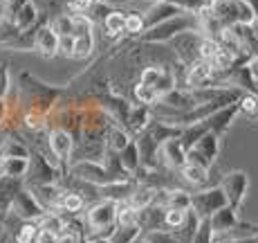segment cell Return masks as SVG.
<instances>
[{
    "label": "cell",
    "instance_id": "cell-32",
    "mask_svg": "<svg viewBox=\"0 0 258 243\" xmlns=\"http://www.w3.org/2000/svg\"><path fill=\"white\" fill-rule=\"evenodd\" d=\"M5 216H7V214H3V212H0V232L5 230Z\"/></svg>",
    "mask_w": 258,
    "mask_h": 243
},
{
    "label": "cell",
    "instance_id": "cell-20",
    "mask_svg": "<svg viewBox=\"0 0 258 243\" xmlns=\"http://www.w3.org/2000/svg\"><path fill=\"white\" fill-rule=\"evenodd\" d=\"M188 212H191V210H166V219H164L166 230H168V232H175L177 227L184 225Z\"/></svg>",
    "mask_w": 258,
    "mask_h": 243
},
{
    "label": "cell",
    "instance_id": "cell-8",
    "mask_svg": "<svg viewBox=\"0 0 258 243\" xmlns=\"http://www.w3.org/2000/svg\"><path fill=\"white\" fill-rule=\"evenodd\" d=\"M216 70H213V66L209 61H196L191 68H188V72H186V79H184V83H186V88L188 90H200V88H209L213 81H216Z\"/></svg>",
    "mask_w": 258,
    "mask_h": 243
},
{
    "label": "cell",
    "instance_id": "cell-13",
    "mask_svg": "<svg viewBox=\"0 0 258 243\" xmlns=\"http://www.w3.org/2000/svg\"><path fill=\"white\" fill-rule=\"evenodd\" d=\"M36 16H38V7H36V3H27L25 5V7L21 9V12H18V16L14 18V25H16L18 27V32H29V29H32V25L36 23Z\"/></svg>",
    "mask_w": 258,
    "mask_h": 243
},
{
    "label": "cell",
    "instance_id": "cell-21",
    "mask_svg": "<svg viewBox=\"0 0 258 243\" xmlns=\"http://www.w3.org/2000/svg\"><path fill=\"white\" fill-rule=\"evenodd\" d=\"M90 50H92V32L77 34V43H74V59L88 57Z\"/></svg>",
    "mask_w": 258,
    "mask_h": 243
},
{
    "label": "cell",
    "instance_id": "cell-9",
    "mask_svg": "<svg viewBox=\"0 0 258 243\" xmlns=\"http://www.w3.org/2000/svg\"><path fill=\"white\" fill-rule=\"evenodd\" d=\"M58 45H61V36L54 27H41L36 34H34V47L38 52H43L45 57H54L58 52Z\"/></svg>",
    "mask_w": 258,
    "mask_h": 243
},
{
    "label": "cell",
    "instance_id": "cell-35",
    "mask_svg": "<svg viewBox=\"0 0 258 243\" xmlns=\"http://www.w3.org/2000/svg\"><path fill=\"white\" fill-rule=\"evenodd\" d=\"M133 243H151V241H148V239H146V236H144V234H142V236H140V239H137V241H133Z\"/></svg>",
    "mask_w": 258,
    "mask_h": 243
},
{
    "label": "cell",
    "instance_id": "cell-26",
    "mask_svg": "<svg viewBox=\"0 0 258 243\" xmlns=\"http://www.w3.org/2000/svg\"><path fill=\"white\" fill-rule=\"evenodd\" d=\"M97 3L99 0H70V9L83 14V12H90L92 7H97Z\"/></svg>",
    "mask_w": 258,
    "mask_h": 243
},
{
    "label": "cell",
    "instance_id": "cell-11",
    "mask_svg": "<svg viewBox=\"0 0 258 243\" xmlns=\"http://www.w3.org/2000/svg\"><path fill=\"white\" fill-rule=\"evenodd\" d=\"M186 149L182 144L180 137H173V140H168L162 144V156L166 158V162L173 167V169H182V167L186 165Z\"/></svg>",
    "mask_w": 258,
    "mask_h": 243
},
{
    "label": "cell",
    "instance_id": "cell-27",
    "mask_svg": "<svg viewBox=\"0 0 258 243\" xmlns=\"http://www.w3.org/2000/svg\"><path fill=\"white\" fill-rule=\"evenodd\" d=\"M36 243H58V234H54V232H47V230H41V234H38Z\"/></svg>",
    "mask_w": 258,
    "mask_h": 243
},
{
    "label": "cell",
    "instance_id": "cell-29",
    "mask_svg": "<svg viewBox=\"0 0 258 243\" xmlns=\"http://www.w3.org/2000/svg\"><path fill=\"white\" fill-rule=\"evenodd\" d=\"M247 70H249L251 79L258 83V57H251L249 61H247Z\"/></svg>",
    "mask_w": 258,
    "mask_h": 243
},
{
    "label": "cell",
    "instance_id": "cell-6",
    "mask_svg": "<svg viewBox=\"0 0 258 243\" xmlns=\"http://www.w3.org/2000/svg\"><path fill=\"white\" fill-rule=\"evenodd\" d=\"M218 151H220V135H216V133H207V135L202 137L196 147L188 149L186 162H191V165H200V167H205V169H209L213 162H216Z\"/></svg>",
    "mask_w": 258,
    "mask_h": 243
},
{
    "label": "cell",
    "instance_id": "cell-18",
    "mask_svg": "<svg viewBox=\"0 0 258 243\" xmlns=\"http://www.w3.org/2000/svg\"><path fill=\"white\" fill-rule=\"evenodd\" d=\"M27 169H29L27 158H5V176L21 178Z\"/></svg>",
    "mask_w": 258,
    "mask_h": 243
},
{
    "label": "cell",
    "instance_id": "cell-10",
    "mask_svg": "<svg viewBox=\"0 0 258 243\" xmlns=\"http://www.w3.org/2000/svg\"><path fill=\"white\" fill-rule=\"evenodd\" d=\"M240 113V104H231V106H225L220 108V111H216L213 115L207 120V124H209V131L216 133V135H222V133L227 131V128L231 126V122H234V117Z\"/></svg>",
    "mask_w": 258,
    "mask_h": 243
},
{
    "label": "cell",
    "instance_id": "cell-34",
    "mask_svg": "<svg viewBox=\"0 0 258 243\" xmlns=\"http://www.w3.org/2000/svg\"><path fill=\"white\" fill-rule=\"evenodd\" d=\"M3 115H5V102H3V97H0V120H3Z\"/></svg>",
    "mask_w": 258,
    "mask_h": 243
},
{
    "label": "cell",
    "instance_id": "cell-5",
    "mask_svg": "<svg viewBox=\"0 0 258 243\" xmlns=\"http://www.w3.org/2000/svg\"><path fill=\"white\" fill-rule=\"evenodd\" d=\"M140 86L144 88H151L157 97L166 95V92L175 90V72L171 68H146L140 77Z\"/></svg>",
    "mask_w": 258,
    "mask_h": 243
},
{
    "label": "cell",
    "instance_id": "cell-16",
    "mask_svg": "<svg viewBox=\"0 0 258 243\" xmlns=\"http://www.w3.org/2000/svg\"><path fill=\"white\" fill-rule=\"evenodd\" d=\"M144 234V230L140 225H117L115 232H112L110 241L112 243H133L137 241Z\"/></svg>",
    "mask_w": 258,
    "mask_h": 243
},
{
    "label": "cell",
    "instance_id": "cell-28",
    "mask_svg": "<svg viewBox=\"0 0 258 243\" xmlns=\"http://www.w3.org/2000/svg\"><path fill=\"white\" fill-rule=\"evenodd\" d=\"M213 243H258V236H236V239H222Z\"/></svg>",
    "mask_w": 258,
    "mask_h": 243
},
{
    "label": "cell",
    "instance_id": "cell-1",
    "mask_svg": "<svg viewBox=\"0 0 258 243\" xmlns=\"http://www.w3.org/2000/svg\"><path fill=\"white\" fill-rule=\"evenodd\" d=\"M200 32V16L198 14H191V12H184L180 16L171 18V21H164L155 27L146 29L142 34V41H148V43H162V41H171L175 38L177 34L182 32Z\"/></svg>",
    "mask_w": 258,
    "mask_h": 243
},
{
    "label": "cell",
    "instance_id": "cell-36",
    "mask_svg": "<svg viewBox=\"0 0 258 243\" xmlns=\"http://www.w3.org/2000/svg\"><path fill=\"white\" fill-rule=\"evenodd\" d=\"M251 29H254V34H256V36H258V18H256V21H254V25H251Z\"/></svg>",
    "mask_w": 258,
    "mask_h": 243
},
{
    "label": "cell",
    "instance_id": "cell-23",
    "mask_svg": "<svg viewBox=\"0 0 258 243\" xmlns=\"http://www.w3.org/2000/svg\"><path fill=\"white\" fill-rule=\"evenodd\" d=\"M126 32L131 34H137V32H144V16H140V14H128L126 16Z\"/></svg>",
    "mask_w": 258,
    "mask_h": 243
},
{
    "label": "cell",
    "instance_id": "cell-15",
    "mask_svg": "<svg viewBox=\"0 0 258 243\" xmlns=\"http://www.w3.org/2000/svg\"><path fill=\"white\" fill-rule=\"evenodd\" d=\"M182 178H184L186 182H191V185H207V180H209V169H205V167L200 165H191V162H186L184 167H182Z\"/></svg>",
    "mask_w": 258,
    "mask_h": 243
},
{
    "label": "cell",
    "instance_id": "cell-33",
    "mask_svg": "<svg viewBox=\"0 0 258 243\" xmlns=\"http://www.w3.org/2000/svg\"><path fill=\"white\" fill-rule=\"evenodd\" d=\"M90 243H112L110 239H90Z\"/></svg>",
    "mask_w": 258,
    "mask_h": 243
},
{
    "label": "cell",
    "instance_id": "cell-30",
    "mask_svg": "<svg viewBox=\"0 0 258 243\" xmlns=\"http://www.w3.org/2000/svg\"><path fill=\"white\" fill-rule=\"evenodd\" d=\"M5 90H7V70L5 66H0V97L5 95Z\"/></svg>",
    "mask_w": 258,
    "mask_h": 243
},
{
    "label": "cell",
    "instance_id": "cell-31",
    "mask_svg": "<svg viewBox=\"0 0 258 243\" xmlns=\"http://www.w3.org/2000/svg\"><path fill=\"white\" fill-rule=\"evenodd\" d=\"M245 3H249V5H251V9L256 12V18H258V0H245Z\"/></svg>",
    "mask_w": 258,
    "mask_h": 243
},
{
    "label": "cell",
    "instance_id": "cell-14",
    "mask_svg": "<svg viewBox=\"0 0 258 243\" xmlns=\"http://www.w3.org/2000/svg\"><path fill=\"white\" fill-rule=\"evenodd\" d=\"M38 234H41V225L36 221H23L12 236L16 239V243H36Z\"/></svg>",
    "mask_w": 258,
    "mask_h": 243
},
{
    "label": "cell",
    "instance_id": "cell-3",
    "mask_svg": "<svg viewBox=\"0 0 258 243\" xmlns=\"http://www.w3.org/2000/svg\"><path fill=\"white\" fill-rule=\"evenodd\" d=\"M227 205H229V201H227L225 189H222V187H211V189L193 194L191 210L196 212L200 219H211L216 212H220L222 207H227Z\"/></svg>",
    "mask_w": 258,
    "mask_h": 243
},
{
    "label": "cell",
    "instance_id": "cell-19",
    "mask_svg": "<svg viewBox=\"0 0 258 243\" xmlns=\"http://www.w3.org/2000/svg\"><path fill=\"white\" fill-rule=\"evenodd\" d=\"M103 25H106V32L110 34V36H115L121 29L126 32V16H123L121 12H110L106 16V21H103Z\"/></svg>",
    "mask_w": 258,
    "mask_h": 243
},
{
    "label": "cell",
    "instance_id": "cell-12",
    "mask_svg": "<svg viewBox=\"0 0 258 243\" xmlns=\"http://www.w3.org/2000/svg\"><path fill=\"white\" fill-rule=\"evenodd\" d=\"M49 147H52V151L56 153L61 160H66L68 156H70L72 151V137L68 131H63V128H58V131L52 133V142H49Z\"/></svg>",
    "mask_w": 258,
    "mask_h": 243
},
{
    "label": "cell",
    "instance_id": "cell-7",
    "mask_svg": "<svg viewBox=\"0 0 258 243\" xmlns=\"http://www.w3.org/2000/svg\"><path fill=\"white\" fill-rule=\"evenodd\" d=\"M220 187L225 189L229 207L240 210L242 201H245V196H247V189H249V176H247L245 171H229L222 178Z\"/></svg>",
    "mask_w": 258,
    "mask_h": 243
},
{
    "label": "cell",
    "instance_id": "cell-24",
    "mask_svg": "<svg viewBox=\"0 0 258 243\" xmlns=\"http://www.w3.org/2000/svg\"><path fill=\"white\" fill-rule=\"evenodd\" d=\"M74 43H77V36H61V45H58V52L63 57H74Z\"/></svg>",
    "mask_w": 258,
    "mask_h": 243
},
{
    "label": "cell",
    "instance_id": "cell-37",
    "mask_svg": "<svg viewBox=\"0 0 258 243\" xmlns=\"http://www.w3.org/2000/svg\"><path fill=\"white\" fill-rule=\"evenodd\" d=\"M0 239H3V232H0Z\"/></svg>",
    "mask_w": 258,
    "mask_h": 243
},
{
    "label": "cell",
    "instance_id": "cell-4",
    "mask_svg": "<svg viewBox=\"0 0 258 243\" xmlns=\"http://www.w3.org/2000/svg\"><path fill=\"white\" fill-rule=\"evenodd\" d=\"M202 38L205 34L202 32H182L177 34L175 38H171L173 47H175V54L180 57V61L184 66L191 68L196 61H200V45H202Z\"/></svg>",
    "mask_w": 258,
    "mask_h": 243
},
{
    "label": "cell",
    "instance_id": "cell-2",
    "mask_svg": "<svg viewBox=\"0 0 258 243\" xmlns=\"http://www.w3.org/2000/svg\"><path fill=\"white\" fill-rule=\"evenodd\" d=\"M117 214H119L117 201L103 198V201L94 203L86 216V225L90 227V232H94L92 239H110L117 227Z\"/></svg>",
    "mask_w": 258,
    "mask_h": 243
},
{
    "label": "cell",
    "instance_id": "cell-17",
    "mask_svg": "<svg viewBox=\"0 0 258 243\" xmlns=\"http://www.w3.org/2000/svg\"><path fill=\"white\" fill-rule=\"evenodd\" d=\"M238 104H240V113L247 120H258V92H245Z\"/></svg>",
    "mask_w": 258,
    "mask_h": 243
},
{
    "label": "cell",
    "instance_id": "cell-22",
    "mask_svg": "<svg viewBox=\"0 0 258 243\" xmlns=\"http://www.w3.org/2000/svg\"><path fill=\"white\" fill-rule=\"evenodd\" d=\"M128 124H131L133 131H140V128H144L148 124V108H137V111H133L131 120H128Z\"/></svg>",
    "mask_w": 258,
    "mask_h": 243
},
{
    "label": "cell",
    "instance_id": "cell-25",
    "mask_svg": "<svg viewBox=\"0 0 258 243\" xmlns=\"http://www.w3.org/2000/svg\"><path fill=\"white\" fill-rule=\"evenodd\" d=\"M110 144L115 147V149H121V151H123V149L131 144V142H128V135H126V133H121L119 128H115V131L110 133Z\"/></svg>",
    "mask_w": 258,
    "mask_h": 243
}]
</instances>
